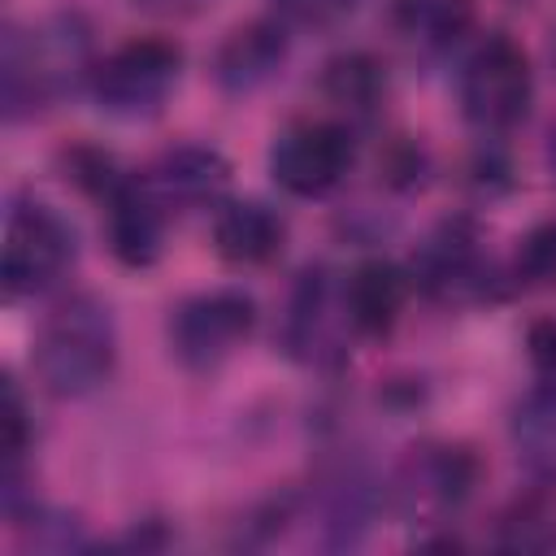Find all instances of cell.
<instances>
[{
	"mask_svg": "<svg viewBox=\"0 0 556 556\" xmlns=\"http://www.w3.org/2000/svg\"><path fill=\"white\" fill-rule=\"evenodd\" d=\"M104 200V226H109V248L122 265L143 269L161 256V235H165V208L148 195L143 178L117 174L113 187L100 195Z\"/></svg>",
	"mask_w": 556,
	"mask_h": 556,
	"instance_id": "cell-12",
	"label": "cell"
},
{
	"mask_svg": "<svg viewBox=\"0 0 556 556\" xmlns=\"http://www.w3.org/2000/svg\"><path fill=\"white\" fill-rule=\"evenodd\" d=\"M321 91L330 104H339L343 113H374V104L382 100L387 91V78H382V65L369 56V52H343L326 65L321 74Z\"/></svg>",
	"mask_w": 556,
	"mask_h": 556,
	"instance_id": "cell-17",
	"label": "cell"
},
{
	"mask_svg": "<svg viewBox=\"0 0 556 556\" xmlns=\"http://www.w3.org/2000/svg\"><path fill=\"white\" fill-rule=\"evenodd\" d=\"M352 169V135L339 122L304 117L274 135L269 148V174L287 195L317 200L343 182Z\"/></svg>",
	"mask_w": 556,
	"mask_h": 556,
	"instance_id": "cell-6",
	"label": "cell"
},
{
	"mask_svg": "<svg viewBox=\"0 0 556 556\" xmlns=\"http://www.w3.org/2000/svg\"><path fill=\"white\" fill-rule=\"evenodd\" d=\"M469 0H404V26L421 43H452L469 26Z\"/></svg>",
	"mask_w": 556,
	"mask_h": 556,
	"instance_id": "cell-18",
	"label": "cell"
},
{
	"mask_svg": "<svg viewBox=\"0 0 556 556\" xmlns=\"http://www.w3.org/2000/svg\"><path fill=\"white\" fill-rule=\"evenodd\" d=\"M282 239H287L282 217L261 200H226L213 213V248L226 265L239 269L269 265L282 252Z\"/></svg>",
	"mask_w": 556,
	"mask_h": 556,
	"instance_id": "cell-13",
	"label": "cell"
},
{
	"mask_svg": "<svg viewBox=\"0 0 556 556\" xmlns=\"http://www.w3.org/2000/svg\"><path fill=\"white\" fill-rule=\"evenodd\" d=\"M413 282L443 300V304H469V300H482L486 295V282H491V265L478 248V235L465 226V222H443L426 248L417 252V265H413Z\"/></svg>",
	"mask_w": 556,
	"mask_h": 556,
	"instance_id": "cell-10",
	"label": "cell"
},
{
	"mask_svg": "<svg viewBox=\"0 0 556 556\" xmlns=\"http://www.w3.org/2000/svg\"><path fill=\"white\" fill-rule=\"evenodd\" d=\"M252 330H256V304L239 287L200 291L182 300L169 317L174 356L195 374H213L217 365H226L252 339Z\"/></svg>",
	"mask_w": 556,
	"mask_h": 556,
	"instance_id": "cell-5",
	"label": "cell"
},
{
	"mask_svg": "<svg viewBox=\"0 0 556 556\" xmlns=\"http://www.w3.org/2000/svg\"><path fill=\"white\" fill-rule=\"evenodd\" d=\"M352 317H348V300H343V282L334 287L330 274L308 269L291 295V313H287V348L295 361L304 365H334L343 361V339H348Z\"/></svg>",
	"mask_w": 556,
	"mask_h": 556,
	"instance_id": "cell-9",
	"label": "cell"
},
{
	"mask_svg": "<svg viewBox=\"0 0 556 556\" xmlns=\"http://www.w3.org/2000/svg\"><path fill=\"white\" fill-rule=\"evenodd\" d=\"M282 56H287L282 22H248V26L230 30L226 43L217 48L213 74L226 91H256L261 83H269L278 74Z\"/></svg>",
	"mask_w": 556,
	"mask_h": 556,
	"instance_id": "cell-15",
	"label": "cell"
},
{
	"mask_svg": "<svg viewBox=\"0 0 556 556\" xmlns=\"http://www.w3.org/2000/svg\"><path fill=\"white\" fill-rule=\"evenodd\" d=\"M87 65V35L74 17H52L30 35L4 39V104L17 117L70 87Z\"/></svg>",
	"mask_w": 556,
	"mask_h": 556,
	"instance_id": "cell-2",
	"label": "cell"
},
{
	"mask_svg": "<svg viewBox=\"0 0 556 556\" xmlns=\"http://www.w3.org/2000/svg\"><path fill=\"white\" fill-rule=\"evenodd\" d=\"M513 443L530 473L556 482V387H534L513 408Z\"/></svg>",
	"mask_w": 556,
	"mask_h": 556,
	"instance_id": "cell-16",
	"label": "cell"
},
{
	"mask_svg": "<svg viewBox=\"0 0 556 556\" xmlns=\"http://www.w3.org/2000/svg\"><path fill=\"white\" fill-rule=\"evenodd\" d=\"M526 348H530V365L534 374L556 387V321H534L530 334H526Z\"/></svg>",
	"mask_w": 556,
	"mask_h": 556,
	"instance_id": "cell-21",
	"label": "cell"
},
{
	"mask_svg": "<svg viewBox=\"0 0 556 556\" xmlns=\"http://www.w3.org/2000/svg\"><path fill=\"white\" fill-rule=\"evenodd\" d=\"M352 9L356 0H274L278 22H295V26H330Z\"/></svg>",
	"mask_w": 556,
	"mask_h": 556,
	"instance_id": "cell-20",
	"label": "cell"
},
{
	"mask_svg": "<svg viewBox=\"0 0 556 556\" xmlns=\"http://www.w3.org/2000/svg\"><path fill=\"white\" fill-rule=\"evenodd\" d=\"M413 278L395 265V261H361L348 278H343V300H348V317L356 326V334H387L408 300Z\"/></svg>",
	"mask_w": 556,
	"mask_h": 556,
	"instance_id": "cell-14",
	"label": "cell"
},
{
	"mask_svg": "<svg viewBox=\"0 0 556 556\" xmlns=\"http://www.w3.org/2000/svg\"><path fill=\"white\" fill-rule=\"evenodd\" d=\"M478 482V460L456 443H421L395 469V508L408 521H443Z\"/></svg>",
	"mask_w": 556,
	"mask_h": 556,
	"instance_id": "cell-8",
	"label": "cell"
},
{
	"mask_svg": "<svg viewBox=\"0 0 556 556\" xmlns=\"http://www.w3.org/2000/svg\"><path fill=\"white\" fill-rule=\"evenodd\" d=\"M460 113L478 130H508L530 113L534 70L517 39L491 35L460 65Z\"/></svg>",
	"mask_w": 556,
	"mask_h": 556,
	"instance_id": "cell-4",
	"label": "cell"
},
{
	"mask_svg": "<svg viewBox=\"0 0 556 556\" xmlns=\"http://www.w3.org/2000/svg\"><path fill=\"white\" fill-rule=\"evenodd\" d=\"M182 74V48L169 39H130L91 65V91L113 117H152L169 100Z\"/></svg>",
	"mask_w": 556,
	"mask_h": 556,
	"instance_id": "cell-3",
	"label": "cell"
},
{
	"mask_svg": "<svg viewBox=\"0 0 556 556\" xmlns=\"http://www.w3.org/2000/svg\"><path fill=\"white\" fill-rule=\"evenodd\" d=\"M547 165H552V178H556V126H552V135H547Z\"/></svg>",
	"mask_w": 556,
	"mask_h": 556,
	"instance_id": "cell-22",
	"label": "cell"
},
{
	"mask_svg": "<svg viewBox=\"0 0 556 556\" xmlns=\"http://www.w3.org/2000/svg\"><path fill=\"white\" fill-rule=\"evenodd\" d=\"M74 265V230L48 204H13L4 222V291L35 295Z\"/></svg>",
	"mask_w": 556,
	"mask_h": 556,
	"instance_id": "cell-7",
	"label": "cell"
},
{
	"mask_svg": "<svg viewBox=\"0 0 556 556\" xmlns=\"http://www.w3.org/2000/svg\"><path fill=\"white\" fill-rule=\"evenodd\" d=\"M226 182H230L226 156L213 152V148H200V143H182V148L161 152L152 161V169L143 174L148 195L161 208H174V213L217 204L222 191H226Z\"/></svg>",
	"mask_w": 556,
	"mask_h": 556,
	"instance_id": "cell-11",
	"label": "cell"
},
{
	"mask_svg": "<svg viewBox=\"0 0 556 556\" xmlns=\"http://www.w3.org/2000/svg\"><path fill=\"white\" fill-rule=\"evenodd\" d=\"M113 361H117V330L96 295H70L39 326L35 374L61 400H78L96 391L113 374Z\"/></svg>",
	"mask_w": 556,
	"mask_h": 556,
	"instance_id": "cell-1",
	"label": "cell"
},
{
	"mask_svg": "<svg viewBox=\"0 0 556 556\" xmlns=\"http://www.w3.org/2000/svg\"><path fill=\"white\" fill-rule=\"evenodd\" d=\"M517 278L526 282H556V222L534 226L517 248Z\"/></svg>",
	"mask_w": 556,
	"mask_h": 556,
	"instance_id": "cell-19",
	"label": "cell"
}]
</instances>
